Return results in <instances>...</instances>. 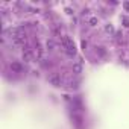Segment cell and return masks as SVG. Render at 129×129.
Wrapping results in <instances>:
<instances>
[{"instance_id": "cell-1", "label": "cell", "mask_w": 129, "mask_h": 129, "mask_svg": "<svg viewBox=\"0 0 129 129\" xmlns=\"http://www.w3.org/2000/svg\"><path fill=\"white\" fill-rule=\"evenodd\" d=\"M49 80H50V84H52V85H55V87H61V77L58 76V75L50 76V77H49Z\"/></svg>"}, {"instance_id": "cell-2", "label": "cell", "mask_w": 129, "mask_h": 129, "mask_svg": "<svg viewBox=\"0 0 129 129\" xmlns=\"http://www.w3.org/2000/svg\"><path fill=\"white\" fill-rule=\"evenodd\" d=\"M97 23H99L97 17H91V18L88 20V25H90V26H96V25H97Z\"/></svg>"}, {"instance_id": "cell-6", "label": "cell", "mask_w": 129, "mask_h": 129, "mask_svg": "<svg viewBox=\"0 0 129 129\" xmlns=\"http://www.w3.org/2000/svg\"><path fill=\"white\" fill-rule=\"evenodd\" d=\"M12 68H14V70H17V72H18V70H21V65H20L18 62H14V64H12Z\"/></svg>"}, {"instance_id": "cell-7", "label": "cell", "mask_w": 129, "mask_h": 129, "mask_svg": "<svg viewBox=\"0 0 129 129\" xmlns=\"http://www.w3.org/2000/svg\"><path fill=\"white\" fill-rule=\"evenodd\" d=\"M123 6H125L126 9H129V2H126V3H123Z\"/></svg>"}, {"instance_id": "cell-3", "label": "cell", "mask_w": 129, "mask_h": 129, "mask_svg": "<svg viewBox=\"0 0 129 129\" xmlns=\"http://www.w3.org/2000/svg\"><path fill=\"white\" fill-rule=\"evenodd\" d=\"M80 70H82V65H80V62H76V64L73 65V72H75V73H80Z\"/></svg>"}, {"instance_id": "cell-4", "label": "cell", "mask_w": 129, "mask_h": 129, "mask_svg": "<svg viewBox=\"0 0 129 129\" xmlns=\"http://www.w3.org/2000/svg\"><path fill=\"white\" fill-rule=\"evenodd\" d=\"M46 46H47V49H49V50H52V49L55 47V43H53L52 40H49L47 43H46Z\"/></svg>"}, {"instance_id": "cell-5", "label": "cell", "mask_w": 129, "mask_h": 129, "mask_svg": "<svg viewBox=\"0 0 129 129\" xmlns=\"http://www.w3.org/2000/svg\"><path fill=\"white\" fill-rule=\"evenodd\" d=\"M105 30L109 32V33H112V32H114V27H112L111 25H106V26H105Z\"/></svg>"}]
</instances>
